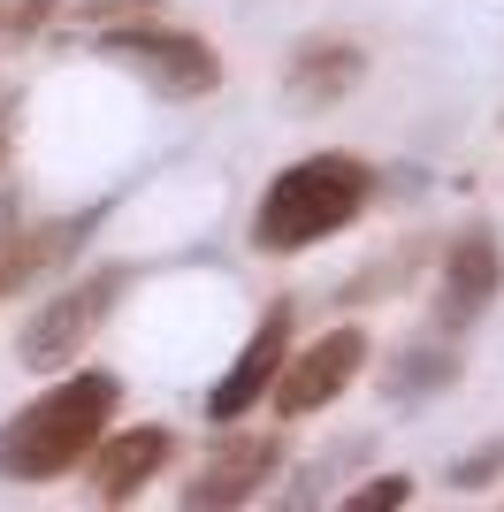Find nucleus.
Wrapping results in <instances>:
<instances>
[{"label": "nucleus", "mask_w": 504, "mask_h": 512, "mask_svg": "<svg viewBox=\"0 0 504 512\" xmlns=\"http://www.w3.org/2000/svg\"><path fill=\"white\" fill-rule=\"evenodd\" d=\"M0 31H8V0H0Z\"/></svg>", "instance_id": "16"}, {"label": "nucleus", "mask_w": 504, "mask_h": 512, "mask_svg": "<svg viewBox=\"0 0 504 512\" xmlns=\"http://www.w3.org/2000/svg\"><path fill=\"white\" fill-rule=\"evenodd\" d=\"M168 451H176V436H168L161 421H138V428H123V436H100L92 444V490H100V505H130V497L146 490L153 474L168 467Z\"/></svg>", "instance_id": "8"}, {"label": "nucleus", "mask_w": 504, "mask_h": 512, "mask_svg": "<svg viewBox=\"0 0 504 512\" xmlns=\"http://www.w3.org/2000/svg\"><path fill=\"white\" fill-rule=\"evenodd\" d=\"M352 85H359V46L321 39V46H306V54L291 62V100L298 107H329V100H344Z\"/></svg>", "instance_id": "11"}, {"label": "nucleus", "mask_w": 504, "mask_h": 512, "mask_svg": "<svg viewBox=\"0 0 504 512\" xmlns=\"http://www.w3.org/2000/svg\"><path fill=\"white\" fill-rule=\"evenodd\" d=\"M375 199V169L359 153H306L291 169L275 176L260 207H252V245L260 253H306L321 237L352 230L359 214Z\"/></svg>", "instance_id": "2"}, {"label": "nucleus", "mask_w": 504, "mask_h": 512, "mask_svg": "<svg viewBox=\"0 0 504 512\" xmlns=\"http://www.w3.org/2000/svg\"><path fill=\"white\" fill-rule=\"evenodd\" d=\"M451 375H459V360H451V352H420V360H405V367H398L405 398H420L428 383H451Z\"/></svg>", "instance_id": "12"}, {"label": "nucleus", "mask_w": 504, "mask_h": 512, "mask_svg": "<svg viewBox=\"0 0 504 512\" xmlns=\"http://www.w3.org/2000/svg\"><path fill=\"white\" fill-rule=\"evenodd\" d=\"M291 329H298V306L291 299H275L268 314H260V329H252V344L230 360V375L207 390V421H245L260 398H268V383H275V367H283V352H291Z\"/></svg>", "instance_id": "6"}, {"label": "nucleus", "mask_w": 504, "mask_h": 512, "mask_svg": "<svg viewBox=\"0 0 504 512\" xmlns=\"http://www.w3.org/2000/svg\"><path fill=\"white\" fill-rule=\"evenodd\" d=\"M359 367H367V329H321L306 352H283V367L268 383V406L283 421H306V413L336 406L359 383Z\"/></svg>", "instance_id": "5"}, {"label": "nucleus", "mask_w": 504, "mask_h": 512, "mask_svg": "<svg viewBox=\"0 0 504 512\" xmlns=\"http://www.w3.org/2000/svg\"><path fill=\"white\" fill-rule=\"evenodd\" d=\"M497 283H504L497 237H489V230H466L459 245L443 253V299H436V321H443V329H466V321H474L489 299H497Z\"/></svg>", "instance_id": "9"}, {"label": "nucleus", "mask_w": 504, "mask_h": 512, "mask_svg": "<svg viewBox=\"0 0 504 512\" xmlns=\"http://www.w3.org/2000/svg\"><path fill=\"white\" fill-rule=\"evenodd\" d=\"M8 123H16V115H0V161H8Z\"/></svg>", "instance_id": "15"}, {"label": "nucleus", "mask_w": 504, "mask_h": 512, "mask_svg": "<svg viewBox=\"0 0 504 512\" xmlns=\"http://www.w3.org/2000/svg\"><path fill=\"white\" fill-rule=\"evenodd\" d=\"M100 54L115 69H130L138 85H153L161 100H214L222 92V54L199 31H168V23H107Z\"/></svg>", "instance_id": "3"}, {"label": "nucleus", "mask_w": 504, "mask_h": 512, "mask_svg": "<svg viewBox=\"0 0 504 512\" xmlns=\"http://www.w3.org/2000/svg\"><path fill=\"white\" fill-rule=\"evenodd\" d=\"M275 474H283V436H222V444L207 451V467L191 474L184 505H199V512L252 505V497L268 490Z\"/></svg>", "instance_id": "7"}, {"label": "nucleus", "mask_w": 504, "mask_h": 512, "mask_svg": "<svg viewBox=\"0 0 504 512\" xmlns=\"http://www.w3.org/2000/svg\"><path fill=\"white\" fill-rule=\"evenodd\" d=\"M497 467H504V444H489V459H466V467H451V482H466V490H474V482H489Z\"/></svg>", "instance_id": "14"}, {"label": "nucleus", "mask_w": 504, "mask_h": 512, "mask_svg": "<svg viewBox=\"0 0 504 512\" xmlns=\"http://www.w3.org/2000/svg\"><path fill=\"white\" fill-rule=\"evenodd\" d=\"M115 406H123V383L107 367H77L54 390H39L16 421L0 428V474L8 482H62L69 467L92 459L107 428H115Z\"/></svg>", "instance_id": "1"}, {"label": "nucleus", "mask_w": 504, "mask_h": 512, "mask_svg": "<svg viewBox=\"0 0 504 512\" xmlns=\"http://www.w3.org/2000/svg\"><path fill=\"white\" fill-rule=\"evenodd\" d=\"M405 497H413V482H405V474H382V482H359L344 505L352 512H390V505H405Z\"/></svg>", "instance_id": "13"}, {"label": "nucleus", "mask_w": 504, "mask_h": 512, "mask_svg": "<svg viewBox=\"0 0 504 512\" xmlns=\"http://www.w3.org/2000/svg\"><path fill=\"white\" fill-rule=\"evenodd\" d=\"M123 291H130V268H92V276L69 283L62 299H54L39 321H31V329H23L16 360L31 367V375H62L84 344L100 337V321L115 314V299H123Z\"/></svg>", "instance_id": "4"}, {"label": "nucleus", "mask_w": 504, "mask_h": 512, "mask_svg": "<svg viewBox=\"0 0 504 512\" xmlns=\"http://www.w3.org/2000/svg\"><path fill=\"white\" fill-rule=\"evenodd\" d=\"M100 214L107 207H84V214H69V222H39V230H23V237H0V291H23V283H39L46 268H69V253L100 230Z\"/></svg>", "instance_id": "10"}]
</instances>
